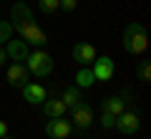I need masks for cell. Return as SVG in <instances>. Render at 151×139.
Here are the masks:
<instances>
[{
  "instance_id": "6da1fadb",
  "label": "cell",
  "mask_w": 151,
  "mask_h": 139,
  "mask_svg": "<svg viewBox=\"0 0 151 139\" xmlns=\"http://www.w3.org/2000/svg\"><path fill=\"white\" fill-rule=\"evenodd\" d=\"M10 18H13V31L33 48H45L48 46V36L40 31V25L35 23V15H33L30 5H25L23 0H13L10 8Z\"/></svg>"
},
{
  "instance_id": "7a4b0ae2",
  "label": "cell",
  "mask_w": 151,
  "mask_h": 139,
  "mask_svg": "<svg viewBox=\"0 0 151 139\" xmlns=\"http://www.w3.org/2000/svg\"><path fill=\"white\" fill-rule=\"evenodd\" d=\"M121 41H124L126 53H131V56H141L149 48V36H146V28L141 23H129Z\"/></svg>"
},
{
  "instance_id": "3957f363",
  "label": "cell",
  "mask_w": 151,
  "mask_h": 139,
  "mask_svg": "<svg viewBox=\"0 0 151 139\" xmlns=\"http://www.w3.org/2000/svg\"><path fill=\"white\" fill-rule=\"evenodd\" d=\"M25 68H28V74L35 76V79H48V76L53 74V58H50L48 51L35 48V51H30V53H28Z\"/></svg>"
},
{
  "instance_id": "277c9868",
  "label": "cell",
  "mask_w": 151,
  "mask_h": 139,
  "mask_svg": "<svg viewBox=\"0 0 151 139\" xmlns=\"http://www.w3.org/2000/svg\"><path fill=\"white\" fill-rule=\"evenodd\" d=\"M93 122H96V116H93L91 104H86L81 99L76 106H70V124H73V129H81L83 132V129H88Z\"/></svg>"
},
{
  "instance_id": "5b68a950",
  "label": "cell",
  "mask_w": 151,
  "mask_h": 139,
  "mask_svg": "<svg viewBox=\"0 0 151 139\" xmlns=\"http://www.w3.org/2000/svg\"><path fill=\"white\" fill-rule=\"evenodd\" d=\"M116 132L119 134H124V137H131V134H136L141 129V119H139V114L136 111H129V109H126V111H121L119 116H116Z\"/></svg>"
},
{
  "instance_id": "8992f818",
  "label": "cell",
  "mask_w": 151,
  "mask_h": 139,
  "mask_svg": "<svg viewBox=\"0 0 151 139\" xmlns=\"http://www.w3.org/2000/svg\"><path fill=\"white\" fill-rule=\"evenodd\" d=\"M91 71L96 81H111L116 74V63H113L111 56H96V61L91 63Z\"/></svg>"
},
{
  "instance_id": "52a82bcc",
  "label": "cell",
  "mask_w": 151,
  "mask_h": 139,
  "mask_svg": "<svg viewBox=\"0 0 151 139\" xmlns=\"http://www.w3.org/2000/svg\"><path fill=\"white\" fill-rule=\"evenodd\" d=\"M70 132H73V124H70V119H65V116L50 119V122L45 124V137L48 139H68Z\"/></svg>"
},
{
  "instance_id": "ba28073f",
  "label": "cell",
  "mask_w": 151,
  "mask_h": 139,
  "mask_svg": "<svg viewBox=\"0 0 151 139\" xmlns=\"http://www.w3.org/2000/svg\"><path fill=\"white\" fill-rule=\"evenodd\" d=\"M20 91H23V99H25L30 106H43V101L48 99L45 89H43L40 84H35V81H28V84H23Z\"/></svg>"
},
{
  "instance_id": "9c48e42d",
  "label": "cell",
  "mask_w": 151,
  "mask_h": 139,
  "mask_svg": "<svg viewBox=\"0 0 151 139\" xmlns=\"http://www.w3.org/2000/svg\"><path fill=\"white\" fill-rule=\"evenodd\" d=\"M5 53H8V61H20V63H25L28 53H30V46H28L23 38H10V41L5 43Z\"/></svg>"
},
{
  "instance_id": "30bf717a",
  "label": "cell",
  "mask_w": 151,
  "mask_h": 139,
  "mask_svg": "<svg viewBox=\"0 0 151 139\" xmlns=\"http://www.w3.org/2000/svg\"><path fill=\"white\" fill-rule=\"evenodd\" d=\"M30 81V74H28L25 63H20V61H13L10 66H8V84L13 86V89H20L23 84H28Z\"/></svg>"
},
{
  "instance_id": "8fae6325",
  "label": "cell",
  "mask_w": 151,
  "mask_h": 139,
  "mask_svg": "<svg viewBox=\"0 0 151 139\" xmlns=\"http://www.w3.org/2000/svg\"><path fill=\"white\" fill-rule=\"evenodd\" d=\"M73 61L78 66H91L96 61V48H93L88 41H81L73 46Z\"/></svg>"
},
{
  "instance_id": "7c38bea8",
  "label": "cell",
  "mask_w": 151,
  "mask_h": 139,
  "mask_svg": "<svg viewBox=\"0 0 151 139\" xmlns=\"http://www.w3.org/2000/svg\"><path fill=\"white\" fill-rule=\"evenodd\" d=\"M40 109H43V114H45L48 119H58V116H65V111H68V109H65V104L60 101L58 96H50V99H45Z\"/></svg>"
},
{
  "instance_id": "4fadbf2b",
  "label": "cell",
  "mask_w": 151,
  "mask_h": 139,
  "mask_svg": "<svg viewBox=\"0 0 151 139\" xmlns=\"http://www.w3.org/2000/svg\"><path fill=\"white\" fill-rule=\"evenodd\" d=\"M126 104H129V94H119V96H108L103 101V111L119 116L121 111H126Z\"/></svg>"
},
{
  "instance_id": "5bb4252c",
  "label": "cell",
  "mask_w": 151,
  "mask_h": 139,
  "mask_svg": "<svg viewBox=\"0 0 151 139\" xmlns=\"http://www.w3.org/2000/svg\"><path fill=\"white\" fill-rule=\"evenodd\" d=\"M60 101H63L65 104V109H70V106H76V104H78V101H81V89H78V86H65V89H63V94H60Z\"/></svg>"
},
{
  "instance_id": "9a60e30c",
  "label": "cell",
  "mask_w": 151,
  "mask_h": 139,
  "mask_svg": "<svg viewBox=\"0 0 151 139\" xmlns=\"http://www.w3.org/2000/svg\"><path fill=\"white\" fill-rule=\"evenodd\" d=\"M93 84H96V79H93L91 66H81L78 74H76V86H78V89H88V86H93Z\"/></svg>"
},
{
  "instance_id": "2e32d148",
  "label": "cell",
  "mask_w": 151,
  "mask_h": 139,
  "mask_svg": "<svg viewBox=\"0 0 151 139\" xmlns=\"http://www.w3.org/2000/svg\"><path fill=\"white\" fill-rule=\"evenodd\" d=\"M13 23L10 20H0V46H3V43H8L13 38Z\"/></svg>"
},
{
  "instance_id": "e0dca14e",
  "label": "cell",
  "mask_w": 151,
  "mask_h": 139,
  "mask_svg": "<svg viewBox=\"0 0 151 139\" xmlns=\"http://www.w3.org/2000/svg\"><path fill=\"white\" fill-rule=\"evenodd\" d=\"M136 74H139V81L149 84V81H151V63H149V61H141V63H139V71H136Z\"/></svg>"
},
{
  "instance_id": "ac0fdd59",
  "label": "cell",
  "mask_w": 151,
  "mask_h": 139,
  "mask_svg": "<svg viewBox=\"0 0 151 139\" xmlns=\"http://www.w3.org/2000/svg\"><path fill=\"white\" fill-rule=\"evenodd\" d=\"M38 8H40V13H48V15H50V13H55V10H58V0H38Z\"/></svg>"
},
{
  "instance_id": "d6986e66",
  "label": "cell",
  "mask_w": 151,
  "mask_h": 139,
  "mask_svg": "<svg viewBox=\"0 0 151 139\" xmlns=\"http://www.w3.org/2000/svg\"><path fill=\"white\" fill-rule=\"evenodd\" d=\"M101 127H103V129H113V127H116V116L103 111V114H101Z\"/></svg>"
},
{
  "instance_id": "ffe728a7",
  "label": "cell",
  "mask_w": 151,
  "mask_h": 139,
  "mask_svg": "<svg viewBox=\"0 0 151 139\" xmlns=\"http://www.w3.org/2000/svg\"><path fill=\"white\" fill-rule=\"evenodd\" d=\"M58 5L63 8V10H76V8H78V0H58Z\"/></svg>"
},
{
  "instance_id": "44dd1931",
  "label": "cell",
  "mask_w": 151,
  "mask_h": 139,
  "mask_svg": "<svg viewBox=\"0 0 151 139\" xmlns=\"http://www.w3.org/2000/svg\"><path fill=\"white\" fill-rule=\"evenodd\" d=\"M3 63H8V53H5V48L0 46V66H3Z\"/></svg>"
},
{
  "instance_id": "7402d4cb",
  "label": "cell",
  "mask_w": 151,
  "mask_h": 139,
  "mask_svg": "<svg viewBox=\"0 0 151 139\" xmlns=\"http://www.w3.org/2000/svg\"><path fill=\"white\" fill-rule=\"evenodd\" d=\"M5 134H8V124H5V122H3V119H0V139L5 137Z\"/></svg>"
},
{
  "instance_id": "603a6c76",
  "label": "cell",
  "mask_w": 151,
  "mask_h": 139,
  "mask_svg": "<svg viewBox=\"0 0 151 139\" xmlns=\"http://www.w3.org/2000/svg\"><path fill=\"white\" fill-rule=\"evenodd\" d=\"M3 139H15V137H13V134H5V137H3Z\"/></svg>"
}]
</instances>
